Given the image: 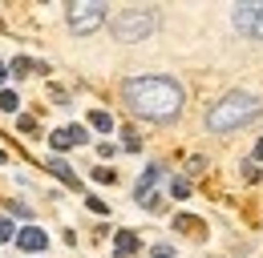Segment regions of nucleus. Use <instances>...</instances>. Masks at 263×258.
<instances>
[{"mask_svg": "<svg viewBox=\"0 0 263 258\" xmlns=\"http://www.w3.org/2000/svg\"><path fill=\"white\" fill-rule=\"evenodd\" d=\"M243 178H247V182H259V169H255L251 161H243Z\"/></svg>", "mask_w": 263, "mask_h": 258, "instance_id": "obj_18", "label": "nucleus"}, {"mask_svg": "<svg viewBox=\"0 0 263 258\" xmlns=\"http://www.w3.org/2000/svg\"><path fill=\"white\" fill-rule=\"evenodd\" d=\"M170 198H178V202L191 198V182H186V178H174V182H170Z\"/></svg>", "mask_w": 263, "mask_h": 258, "instance_id": "obj_14", "label": "nucleus"}, {"mask_svg": "<svg viewBox=\"0 0 263 258\" xmlns=\"http://www.w3.org/2000/svg\"><path fill=\"white\" fill-rule=\"evenodd\" d=\"M255 161H263V137L255 141Z\"/></svg>", "mask_w": 263, "mask_h": 258, "instance_id": "obj_21", "label": "nucleus"}, {"mask_svg": "<svg viewBox=\"0 0 263 258\" xmlns=\"http://www.w3.org/2000/svg\"><path fill=\"white\" fill-rule=\"evenodd\" d=\"M45 165H49V174H53V178H61V182H65L69 190H81V178H77V174H73V169H69V165H65L61 158L45 161Z\"/></svg>", "mask_w": 263, "mask_h": 258, "instance_id": "obj_9", "label": "nucleus"}, {"mask_svg": "<svg viewBox=\"0 0 263 258\" xmlns=\"http://www.w3.org/2000/svg\"><path fill=\"white\" fill-rule=\"evenodd\" d=\"M114 254H118V258H134V254H138V234L118 230V234H114Z\"/></svg>", "mask_w": 263, "mask_h": 258, "instance_id": "obj_8", "label": "nucleus"}, {"mask_svg": "<svg viewBox=\"0 0 263 258\" xmlns=\"http://www.w3.org/2000/svg\"><path fill=\"white\" fill-rule=\"evenodd\" d=\"M0 161H4V149H0Z\"/></svg>", "mask_w": 263, "mask_h": 258, "instance_id": "obj_23", "label": "nucleus"}, {"mask_svg": "<svg viewBox=\"0 0 263 258\" xmlns=\"http://www.w3.org/2000/svg\"><path fill=\"white\" fill-rule=\"evenodd\" d=\"M0 109H4V113H16V109H21V97L12 93V89H0Z\"/></svg>", "mask_w": 263, "mask_h": 258, "instance_id": "obj_13", "label": "nucleus"}, {"mask_svg": "<svg viewBox=\"0 0 263 258\" xmlns=\"http://www.w3.org/2000/svg\"><path fill=\"white\" fill-rule=\"evenodd\" d=\"M85 141H89V133L81 125H61V129L49 133V145H53L57 154H61V149H73V145H85Z\"/></svg>", "mask_w": 263, "mask_h": 258, "instance_id": "obj_6", "label": "nucleus"}, {"mask_svg": "<svg viewBox=\"0 0 263 258\" xmlns=\"http://www.w3.org/2000/svg\"><path fill=\"white\" fill-rule=\"evenodd\" d=\"M49 73V64H41V61H29V57H16V61L8 64V73H12V77H25V73Z\"/></svg>", "mask_w": 263, "mask_h": 258, "instance_id": "obj_11", "label": "nucleus"}, {"mask_svg": "<svg viewBox=\"0 0 263 258\" xmlns=\"http://www.w3.org/2000/svg\"><path fill=\"white\" fill-rule=\"evenodd\" d=\"M16 125H21V133H29V137H33V133H36V121H33V117H29V113H25V117H21Z\"/></svg>", "mask_w": 263, "mask_h": 258, "instance_id": "obj_17", "label": "nucleus"}, {"mask_svg": "<svg viewBox=\"0 0 263 258\" xmlns=\"http://www.w3.org/2000/svg\"><path fill=\"white\" fill-rule=\"evenodd\" d=\"M154 29H158V12H154V8H122V12L109 20L114 40H122V45L146 40V36H154Z\"/></svg>", "mask_w": 263, "mask_h": 258, "instance_id": "obj_3", "label": "nucleus"}, {"mask_svg": "<svg viewBox=\"0 0 263 258\" xmlns=\"http://www.w3.org/2000/svg\"><path fill=\"white\" fill-rule=\"evenodd\" d=\"M16 246H21L25 254H36V250H45V246H49V234H45L41 226H21V234H16Z\"/></svg>", "mask_w": 263, "mask_h": 258, "instance_id": "obj_7", "label": "nucleus"}, {"mask_svg": "<svg viewBox=\"0 0 263 258\" xmlns=\"http://www.w3.org/2000/svg\"><path fill=\"white\" fill-rule=\"evenodd\" d=\"M174 226H178V230H195V226H198V218H178Z\"/></svg>", "mask_w": 263, "mask_h": 258, "instance_id": "obj_19", "label": "nucleus"}, {"mask_svg": "<svg viewBox=\"0 0 263 258\" xmlns=\"http://www.w3.org/2000/svg\"><path fill=\"white\" fill-rule=\"evenodd\" d=\"M21 230L12 226V218H0V242H8V238H16Z\"/></svg>", "mask_w": 263, "mask_h": 258, "instance_id": "obj_15", "label": "nucleus"}, {"mask_svg": "<svg viewBox=\"0 0 263 258\" xmlns=\"http://www.w3.org/2000/svg\"><path fill=\"white\" fill-rule=\"evenodd\" d=\"M4 77H8V64H0V85H4Z\"/></svg>", "mask_w": 263, "mask_h": 258, "instance_id": "obj_22", "label": "nucleus"}, {"mask_svg": "<svg viewBox=\"0 0 263 258\" xmlns=\"http://www.w3.org/2000/svg\"><path fill=\"white\" fill-rule=\"evenodd\" d=\"M93 182H101V186H109V182H114V169H105V165H98V169H93Z\"/></svg>", "mask_w": 263, "mask_h": 258, "instance_id": "obj_16", "label": "nucleus"}, {"mask_svg": "<svg viewBox=\"0 0 263 258\" xmlns=\"http://www.w3.org/2000/svg\"><path fill=\"white\" fill-rule=\"evenodd\" d=\"M105 4L101 0H69L65 4V20L69 29L77 32V36H89V32H98L101 25H105Z\"/></svg>", "mask_w": 263, "mask_h": 258, "instance_id": "obj_4", "label": "nucleus"}, {"mask_svg": "<svg viewBox=\"0 0 263 258\" xmlns=\"http://www.w3.org/2000/svg\"><path fill=\"white\" fill-rule=\"evenodd\" d=\"M162 178V165L154 161V165H146V174L138 178V190H134V198H142V193H154V182Z\"/></svg>", "mask_w": 263, "mask_h": 258, "instance_id": "obj_10", "label": "nucleus"}, {"mask_svg": "<svg viewBox=\"0 0 263 258\" xmlns=\"http://www.w3.org/2000/svg\"><path fill=\"white\" fill-rule=\"evenodd\" d=\"M259 113H263V97L247 93V89H235V93L219 97L206 109V129L211 133H231V129H243L247 121H255Z\"/></svg>", "mask_w": 263, "mask_h": 258, "instance_id": "obj_2", "label": "nucleus"}, {"mask_svg": "<svg viewBox=\"0 0 263 258\" xmlns=\"http://www.w3.org/2000/svg\"><path fill=\"white\" fill-rule=\"evenodd\" d=\"M122 101L134 117L142 121H154V125H170L182 117V105L186 93L174 77H158V73H146V77H130L122 81Z\"/></svg>", "mask_w": 263, "mask_h": 258, "instance_id": "obj_1", "label": "nucleus"}, {"mask_svg": "<svg viewBox=\"0 0 263 258\" xmlns=\"http://www.w3.org/2000/svg\"><path fill=\"white\" fill-rule=\"evenodd\" d=\"M89 125L101 129V133H109V129H114V117H109L105 109H93V113H89Z\"/></svg>", "mask_w": 263, "mask_h": 258, "instance_id": "obj_12", "label": "nucleus"}, {"mask_svg": "<svg viewBox=\"0 0 263 258\" xmlns=\"http://www.w3.org/2000/svg\"><path fill=\"white\" fill-rule=\"evenodd\" d=\"M231 20H235V29L243 32V36L263 40V0H243V4H235Z\"/></svg>", "mask_w": 263, "mask_h": 258, "instance_id": "obj_5", "label": "nucleus"}, {"mask_svg": "<svg viewBox=\"0 0 263 258\" xmlns=\"http://www.w3.org/2000/svg\"><path fill=\"white\" fill-rule=\"evenodd\" d=\"M150 258H174V254H170L166 246H158V250H154V254H150Z\"/></svg>", "mask_w": 263, "mask_h": 258, "instance_id": "obj_20", "label": "nucleus"}]
</instances>
